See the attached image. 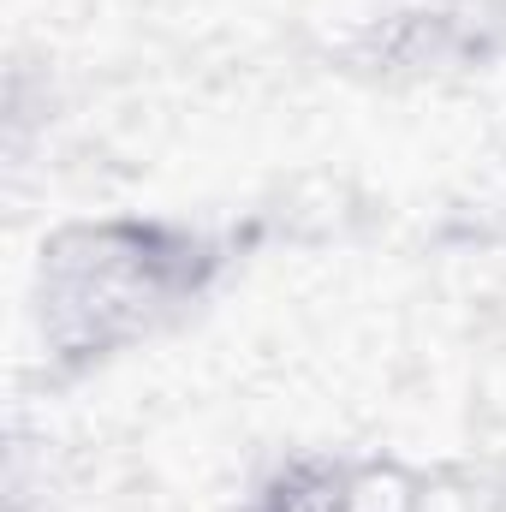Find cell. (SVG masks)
<instances>
[{"mask_svg":"<svg viewBox=\"0 0 506 512\" xmlns=\"http://www.w3.org/2000/svg\"><path fill=\"white\" fill-rule=\"evenodd\" d=\"M161 233L102 227L66 233L42 268V322L60 352H102L120 334L143 328L155 304H167L185 274Z\"/></svg>","mask_w":506,"mask_h":512,"instance_id":"obj_1","label":"cell"},{"mask_svg":"<svg viewBox=\"0 0 506 512\" xmlns=\"http://www.w3.org/2000/svg\"><path fill=\"white\" fill-rule=\"evenodd\" d=\"M262 512H346V495H340L334 483H310V489L292 483V489H280Z\"/></svg>","mask_w":506,"mask_h":512,"instance_id":"obj_2","label":"cell"}]
</instances>
